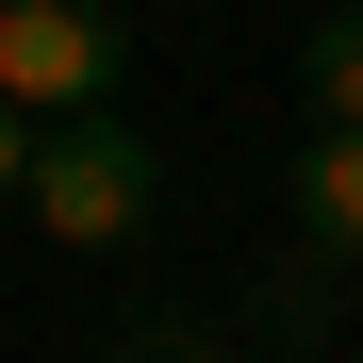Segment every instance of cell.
<instances>
[{
	"label": "cell",
	"mask_w": 363,
	"mask_h": 363,
	"mask_svg": "<svg viewBox=\"0 0 363 363\" xmlns=\"http://www.w3.org/2000/svg\"><path fill=\"white\" fill-rule=\"evenodd\" d=\"M149 199H165V149L133 133V116H67V133H33L17 215H50V248H133Z\"/></svg>",
	"instance_id": "cell-1"
},
{
	"label": "cell",
	"mask_w": 363,
	"mask_h": 363,
	"mask_svg": "<svg viewBox=\"0 0 363 363\" xmlns=\"http://www.w3.org/2000/svg\"><path fill=\"white\" fill-rule=\"evenodd\" d=\"M116 83H133V17H116V0H0V99H17L33 133L116 116Z\"/></svg>",
	"instance_id": "cell-2"
},
{
	"label": "cell",
	"mask_w": 363,
	"mask_h": 363,
	"mask_svg": "<svg viewBox=\"0 0 363 363\" xmlns=\"http://www.w3.org/2000/svg\"><path fill=\"white\" fill-rule=\"evenodd\" d=\"M297 231H314V264H363V133L297 149Z\"/></svg>",
	"instance_id": "cell-3"
},
{
	"label": "cell",
	"mask_w": 363,
	"mask_h": 363,
	"mask_svg": "<svg viewBox=\"0 0 363 363\" xmlns=\"http://www.w3.org/2000/svg\"><path fill=\"white\" fill-rule=\"evenodd\" d=\"M297 83H314V133H363V0H330L297 33Z\"/></svg>",
	"instance_id": "cell-4"
},
{
	"label": "cell",
	"mask_w": 363,
	"mask_h": 363,
	"mask_svg": "<svg viewBox=\"0 0 363 363\" xmlns=\"http://www.w3.org/2000/svg\"><path fill=\"white\" fill-rule=\"evenodd\" d=\"M17 182H33V116L0 99V215H17Z\"/></svg>",
	"instance_id": "cell-5"
},
{
	"label": "cell",
	"mask_w": 363,
	"mask_h": 363,
	"mask_svg": "<svg viewBox=\"0 0 363 363\" xmlns=\"http://www.w3.org/2000/svg\"><path fill=\"white\" fill-rule=\"evenodd\" d=\"M215 363H297V347H215Z\"/></svg>",
	"instance_id": "cell-6"
}]
</instances>
